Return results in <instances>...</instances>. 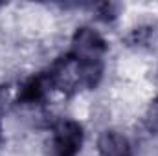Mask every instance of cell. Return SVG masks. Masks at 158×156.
Segmentation results:
<instances>
[{
	"mask_svg": "<svg viewBox=\"0 0 158 156\" xmlns=\"http://www.w3.org/2000/svg\"><path fill=\"white\" fill-rule=\"evenodd\" d=\"M107 42L94 28H79L72 39V53L81 63H103Z\"/></svg>",
	"mask_w": 158,
	"mask_h": 156,
	"instance_id": "6da1fadb",
	"label": "cell"
},
{
	"mask_svg": "<svg viewBox=\"0 0 158 156\" xmlns=\"http://www.w3.org/2000/svg\"><path fill=\"white\" fill-rule=\"evenodd\" d=\"M83 145V129L77 121L63 119L53 127L52 147L55 156H76Z\"/></svg>",
	"mask_w": 158,
	"mask_h": 156,
	"instance_id": "7a4b0ae2",
	"label": "cell"
},
{
	"mask_svg": "<svg viewBox=\"0 0 158 156\" xmlns=\"http://www.w3.org/2000/svg\"><path fill=\"white\" fill-rule=\"evenodd\" d=\"M98 151L101 156H132L129 138L118 130H105L98 140Z\"/></svg>",
	"mask_w": 158,
	"mask_h": 156,
	"instance_id": "3957f363",
	"label": "cell"
},
{
	"mask_svg": "<svg viewBox=\"0 0 158 156\" xmlns=\"http://www.w3.org/2000/svg\"><path fill=\"white\" fill-rule=\"evenodd\" d=\"M50 88H53L52 84V79L48 74H40V76H35L30 81H26L19 92V101L24 103V105H35V103H40L46 94L50 92Z\"/></svg>",
	"mask_w": 158,
	"mask_h": 156,
	"instance_id": "277c9868",
	"label": "cell"
},
{
	"mask_svg": "<svg viewBox=\"0 0 158 156\" xmlns=\"http://www.w3.org/2000/svg\"><path fill=\"white\" fill-rule=\"evenodd\" d=\"M147 119L151 121V125L158 127V99H155V101L149 105V110H147Z\"/></svg>",
	"mask_w": 158,
	"mask_h": 156,
	"instance_id": "5b68a950",
	"label": "cell"
},
{
	"mask_svg": "<svg viewBox=\"0 0 158 156\" xmlns=\"http://www.w3.org/2000/svg\"><path fill=\"white\" fill-rule=\"evenodd\" d=\"M0 142H2V127H0Z\"/></svg>",
	"mask_w": 158,
	"mask_h": 156,
	"instance_id": "8992f818",
	"label": "cell"
}]
</instances>
